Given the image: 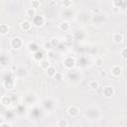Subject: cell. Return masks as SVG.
<instances>
[{
  "instance_id": "24",
  "label": "cell",
  "mask_w": 127,
  "mask_h": 127,
  "mask_svg": "<svg viewBox=\"0 0 127 127\" xmlns=\"http://www.w3.org/2000/svg\"><path fill=\"white\" fill-rule=\"evenodd\" d=\"M112 4L114 5V6H116L117 8H119V7H121V5H123V4H125V2L124 1H118V0H114L113 2H112Z\"/></svg>"
},
{
  "instance_id": "18",
  "label": "cell",
  "mask_w": 127,
  "mask_h": 127,
  "mask_svg": "<svg viewBox=\"0 0 127 127\" xmlns=\"http://www.w3.org/2000/svg\"><path fill=\"white\" fill-rule=\"evenodd\" d=\"M33 59H34L35 61H38V62L42 61V60L44 59V58H43V53L39 50L38 52H36V53L33 54Z\"/></svg>"
},
{
  "instance_id": "29",
  "label": "cell",
  "mask_w": 127,
  "mask_h": 127,
  "mask_svg": "<svg viewBox=\"0 0 127 127\" xmlns=\"http://www.w3.org/2000/svg\"><path fill=\"white\" fill-rule=\"evenodd\" d=\"M0 127H12V126H11V124L8 123V122H3V123L0 125Z\"/></svg>"
},
{
  "instance_id": "27",
  "label": "cell",
  "mask_w": 127,
  "mask_h": 127,
  "mask_svg": "<svg viewBox=\"0 0 127 127\" xmlns=\"http://www.w3.org/2000/svg\"><path fill=\"white\" fill-rule=\"evenodd\" d=\"M99 74H100V76H101V77H107L108 72H107L106 70H104V69H103V70H101V71H100V73H99Z\"/></svg>"
},
{
  "instance_id": "25",
  "label": "cell",
  "mask_w": 127,
  "mask_h": 127,
  "mask_svg": "<svg viewBox=\"0 0 127 127\" xmlns=\"http://www.w3.org/2000/svg\"><path fill=\"white\" fill-rule=\"evenodd\" d=\"M43 48H44L46 51H51L53 47H52V45L50 44V42H45L44 45H43Z\"/></svg>"
},
{
  "instance_id": "17",
  "label": "cell",
  "mask_w": 127,
  "mask_h": 127,
  "mask_svg": "<svg viewBox=\"0 0 127 127\" xmlns=\"http://www.w3.org/2000/svg\"><path fill=\"white\" fill-rule=\"evenodd\" d=\"M9 32V25L0 24V35H6Z\"/></svg>"
},
{
  "instance_id": "11",
  "label": "cell",
  "mask_w": 127,
  "mask_h": 127,
  "mask_svg": "<svg viewBox=\"0 0 127 127\" xmlns=\"http://www.w3.org/2000/svg\"><path fill=\"white\" fill-rule=\"evenodd\" d=\"M69 29V23L67 21H63L59 24V30H61L62 32H67Z\"/></svg>"
},
{
  "instance_id": "15",
  "label": "cell",
  "mask_w": 127,
  "mask_h": 127,
  "mask_svg": "<svg viewBox=\"0 0 127 127\" xmlns=\"http://www.w3.org/2000/svg\"><path fill=\"white\" fill-rule=\"evenodd\" d=\"M40 63V66L43 68V69H47L49 66H51V64H50V61L49 60H46V59H43L42 61L39 62Z\"/></svg>"
},
{
  "instance_id": "7",
  "label": "cell",
  "mask_w": 127,
  "mask_h": 127,
  "mask_svg": "<svg viewBox=\"0 0 127 127\" xmlns=\"http://www.w3.org/2000/svg\"><path fill=\"white\" fill-rule=\"evenodd\" d=\"M110 71H111V74L113 76L118 77V76H120L122 74V67L119 66V65H117V64H115V65H113L111 67V70Z\"/></svg>"
},
{
  "instance_id": "21",
  "label": "cell",
  "mask_w": 127,
  "mask_h": 127,
  "mask_svg": "<svg viewBox=\"0 0 127 127\" xmlns=\"http://www.w3.org/2000/svg\"><path fill=\"white\" fill-rule=\"evenodd\" d=\"M95 65L97 67H101L103 65V59L101 58H96L95 59Z\"/></svg>"
},
{
  "instance_id": "5",
  "label": "cell",
  "mask_w": 127,
  "mask_h": 127,
  "mask_svg": "<svg viewBox=\"0 0 127 127\" xmlns=\"http://www.w3.org/2000/svg\"><path fill=\"white\" fill-rule=\"evenodd\" d=\"M66 112H67L68 116H70V117H76L78 115V113H79V109L75 105H71V106H69L67 108Z\"/></svg>"
},
{
  "instance_id": "23",
  "label": "cell",
  "mask_w": 127,
  "mask_h": 127,
  "mask_svg": "<svg viewBox=\"0 0 127 127\" xmlns=\"http://www.w3.org/2000/svg\"><path fill=\"white\" fill-rule=\"evenodd\" d=\"M120 56L123 60H126L127 59V48H123L121 51H120Z\"/></svg>"
},
{
  "instance_id": "12",
  "label": "cell",
  "mask_w": 127,
  "mask_h": 127,
  "mask_svg": "<svg viewBox=\"0 0 127 127\" xmlns=\"http://www.w3.org/2000/svg\"><path fill=\"white\" fill-rule=\"evenodd\" d=\"M88 87H89L90 90L95 91V90H97L98 87H99V82H98L97 80H95V79L90 80V81L88 82Z\"/></svg>"
},
{
  "instance_id": "14",
  "label": "cell",
  "mask_w": 127,
  "mask_h": 127,
  "mask_svg": "<svg viewBox=\"0 0 127 127\" xmlns=\"http://www.w3.org/2000/svg\"><path fill=\"white\" fill-rule=\"evenodd\" d=\"M4 87H5L6 89H8V90L13 89V87H14V80L11 79V78L6 79V80L4 81Z\"/></svg>"
},
{
  "instance_id": "1",
  "label": "cell",
  "mask_w": 127,
  "mask_h": 127,
  "mask_svg": "<svg viewBox=\"0 0 127 127\" xmlns=\"http://www.w3.org/2000/svg\"><path fill=\"white\" fill-rule=\"evenodd\" d=\"M46 23V18L44 15H36L32 19V25L36 27H42Z\"/></svg>"
},
{
  "instance_id": "30",
  "label": "cell",
  "mask_w": 127,
  "mask_h": 127,
  "mask_svg": "<svg viewBox=\"0 0 127 127\" xmlns=\"http://www.w3.org/2000/svg\"><path fill=\"white\" fill-rule=\"evenodd\" d=\"M3 122H4V121H3V117H2V116H0V125H1Z\"/></svg>"
},
{
  "instance_id": "16",
  "label": "cell",
  "mask_w": 127,
  "mask_h": 127,
  "mask_svg": "<svg viewBox=\"0 0 127 127\" xmlns=\"http://www.w3.org/2000/svg\"><path fill=\"white\" fill-rule=\"evenodd\" d=\"M46 72H47L48 76H50V77H54V75H55L56 72H57V69H56L55 66L51 65V66H49V67L46 69Z\"/></svg>"
},
{
  "instance_id": "6",
  "label": "cell",
  "mask_w": 127,
  "mask_h": 127,
  "mask_svg": "<svg viewBox=\"0 0 127 127\" xmlns=\"http://www.w3.org/2000/svg\"><path fill=\"white\" fill-rule=\"evenodd\" d=\"M32 22L31 21H29V20H24V21H22L21 22V24H20V27H21V29L23 30V31H25V32H29L31 29H32Z\"/></svg>"
},
{
  "instance_id": "26",
  "label": "cell",
  "mask_w": 127,
  "mask_h": 127,
  "mask_svg": "<svg viewBox=\"0 0 127 127\" xmlns=\"http://www.w3.org/2000/svg\"><path fill=\"white\" fill-rule=\"evenodd\" d=\"M53 78H54V79H56V80H58V81H60V80H62V79H63V74H62L61 72L57 71Z\"/></svg>"
},
{
  "instance_id": "9",
  "label": "cell",
  "mask_w": 127,
  "mask_h": 127,
  "mask_svg": "<svg viewBox=\"0 0 127 127\" xmlns=\"http://www.w3.org/2000/svg\"><path fill=\"white\" fill-rule=\"evenodd\" d=\"M27 49L31 52V53H36V52H38L39 51V46H38V44L37 43H35V42H30L28 45H27Z\"/></svg>"
},
{
  "instance_id": "20",
  "label": "cell",
  "mask_w": 127,
  "mask_h": 127,
  "mask_svg": "<svg viewBox=\"0 0 127 127\" xmlns=\"http://www.w3.org/2000/svg\"><path fill=\"white\" fill-rule=\"evenodd\" d=\"M49 42H50V44L52 45L53 48H55V47H57L59 45V39L58 38H52Z\"/></svg>"
},
{
  "instance_id": "4",
  "label": "cell",
  "mask_w": 127,
  "mask_h": 127,
  "mask_svg": "<svg viewBox=\"0 0 127 127\" xmlns=\"http://www.w3.org/2000/svg\"><path fill=\"white\" fill-rule=\"evenodd\" d=\"M63 64H64V66L66 69H71V68H73L74 65H75V59H74L73 57H66V58L64 60Z\"/></svg>"
},
{
  "instance_id": "28",
  "label": "cell",
  "mask_w": 127,
  "mask_h": 127,
  "mask_svg": "<svg viewBox=\"0 0 127 127\" xmlns=\"http://www.w3.org/2000/svg\"><path fill=\"white\" fill-rule=\"evenodd\" d=\"M71 4H72L71 1H64V2H63V5H64V7H66V8H67L68 6H70Z\"/></svg>"
},
{
  "instance_id": "19",
  "label": "cell",
  "mask_w": 127,
  "mask_h": 127,
  "mask_svg": "<svg viewBox=\"0 0 127 127\" xmlns=\"http://www.w3.org/2000/svg\"><path fill=\"white\" fill-rule=\"evenodd\" d=\"M57 125L58 127H67L68 126V122L66 119H59L58 122H57Z\"/></svg>"
},
{
  "instance_id": "10",
  "label": "cell",
  "mask_w": 127,
  "mask_h": 127,
  "mask_svg": "<svg viewBox=\"0 0 127 127\" xmlns=\"http://www.w3.org/2000/svg\"><path fill=\"white\" fill-rule=\"evenodd\" d=\"M0 103L2 105H4V106H9L12 103V100H11V98L8 95H3L0 98Z\"/></svg>"
},
{
  "instance_id": "13",
  "label": "cell",
  "mask_w": 127,
  "mask_h": 127,
  "mask_svg": "<svg viewBox=\"0 0 127 127\" xmlns=\"http://www.w3.org/2000/svg\"><path fill=\"white\" fill-rule=\"evenodd\" d=\"M25 14H26V16H27L28 18L33 19V18H34V17L37 15V14H36V9H34V8H32V7L27 8V9H26Z\"/></svg>"
},
{
  "instance_id": "2",
  "label": "cell",
  "mask_w": 127,
  "mask_h": 127,
  "mask_svg": "<svg viewBox=\"0 0 127 127\" xmlns=\"http://www.w3.org/2000/svg\"><path fill=\"white\" fill-rule=\"evenodd\" d=\"M114 93H115V89H114V87L111 86V85H106V86H104L103 89H102V95H103L105 98H107V99L111 98V97L114 95Z\"/></svg>"
},
{
  "instance_id": "8",
  "label": "cell",
  "mask_w": 127,
  "mask_h": 127,
  "mask_svg": "<svg viewBox=\"0 0 127 127\" xmlns=\"http://www.w3.org/2000/svg\"><path fill=\"white\" fill-rule=\"evenodd\" d=\"M123 40H124V38L121 33H114L112 36V41L115 44H121L123 42Z\"/></svg>"
},
{
  "instance_id": "22",
  "label": "cell",
  "mask_w": 127,
  "mask_h": 127,
  "mask_svg": "<svg viewBox=\"0 0 127 127\" xmlns=\"http://www.w3.org/2000/svg\"><path fill=\"white\" fill-rule=\"evenodd\" d=\"M40 5H41V2L38 1V0H33V1H31V7L34 8V9H37Z\"/></svg>"
},
{
  "instance_id": "3",
  "label": "cell",
  "mask_w": 127,
  "mask_h": 127,
  "mask_svg": "<svg viewBox=\"0 0 127 127\" xmlns=\"http://www.w3.org/2000/svg\"><path fill=\"white\" fill-rule=\"evenodd\" d=\"M10 46H11V48H13L15 50H18V49L22 48V46H23V40L20 37H13L10 40Z\"/></svg>"
}]
</instances>
